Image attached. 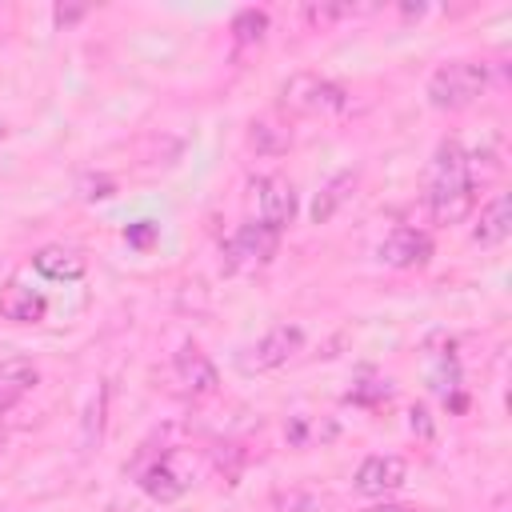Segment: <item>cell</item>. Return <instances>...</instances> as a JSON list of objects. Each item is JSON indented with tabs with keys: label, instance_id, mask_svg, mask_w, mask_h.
Masks as SVG:
<instances>
[{
	"label": "cell",
	"instance_id": "7",
	"mask_svg": "<svg viewBox=\"0 0 512 512\" xmlns=\"http://www.w3.org/2000/svg\"><path fill=\"white\" fill-rule=\"evenodd\" d=\"M252 188H256V208H260V224H268V228H288L292 220H296V188H292V180H284V176H260V180H252Z\"/></svg>",
	"mask_w": 512,
	"mask_h": 512
},
{
	"label": "cell",
	"instance_id": "19",
	"mask_svg": "<svg viewBox=\"0 0 512 512\" xmlns=\"http://www.w3.org/2000/svg\"><path fill=\"white\" fill-rule=\"evenodd\" d=\"M104 396H108V392L100 388V392H96V400H92V412H88V420H84V444L100 440V420H104L100 412H104Z\"/></svg>",
	"mask_w": 512,
	"mask_h": 512
},
{
	"label": "cell",
	"instance_id": "12",
	"mask_svg": "<svg viewBox=\"0 0 512 512\" xmlns=\"http://www.w3.org/2000/svg\"><path fill=\"white\" fill-rule=\"evenodd\" d=\"M508 232H512V200H508V192H496V196L480 208V220H476V228H472V240L484 244V248H492V244L508 240Z\"/></svg>",
	"mask_w": 512,
	"mask_h": 512
},
{
	"label": "cell",
	"instance_id": "10",
	"mask_svg": "<svg viewBox=\"0 0 512 512\" xmlns=\"http://www.w3.org/2000/svg\"><path fill=\"white\" fill-rule=\"evenodd\" d=\"M172 368H176V380L192 392V396H212L216 388H220V376H216V364L196 348V344H184L180 352H176V360H172Z\"/></svg>",
	"mask_w": 512,
	"mask_h": 512
},
{
	"label": "cell",
	"instance_id": "16",
	"mask_svg": "<svg viewBox=\"0 0 512 512\" xmlns=\"http://www.w3.org/2000/svg\"><path fill=\"white\" fill-rule=\"evenodd\" d=\"M248 148L260 152V156H284L292 148V132L284 124H276V120H252Z\"/></svg>",
	"mask_w": 512,
	"mask_h": 512
},
{
	"label": "cell",
	"instance_id": "22",
	"mask_svg": "<svg viewBox=\"0 0 512 512\" xmlns=\"http://www.w3.org/2000/svg\"><path fill=\"white\" fill-rule=\"evenodd\" d=\"M424 416H428V412H424V408L416 404V408H412V428H420V432L428 436V420H424Z\"/></svg>",
	"mask_w": 512,
	"mask_h": 512
},
{
	"label": "cell",
	"instance_id": "11",
	"mask_svg": "<svg viewBox=\"0 0 512 512\" xmlns=\"http://www.w3.org/2000/svg\"><path fill=\"white\" fill-rule=\"evenodd\" d=\"M0 316L12 324H40L48 316V300L24 284H4L0 288Z\"/></svg>",
	"mask_w": 512,
	"mask_h": 512
},
{
	"label": "cell",
	"instance_id": "21",
	"mask_svg": "<svg viewBox=\"0 0 512 512\" xmlns=\"http://www.w3.org/2000/svg\"><path fill=\"white\" fill-rule=\"evenodd\" d=\"M364 512H420V508H412V504H372Z\"/></svg>",
	"mask_w": 512,
	"mask_h": 512
},
{
	"label": "cell",
	"instance_id": "14",
	"mask_svg": "<svg viewBox=\"0 0 512 512\" xmlns=\"http://www.w3.org/2000/svg\"><path fill=\"white\" fill-rule=\"evenodd\" d=\"M40 380L36 364L24 356H4L0 360V404H12L16 396H24L32 384Z\"/></svg>",
	"mask_w": 512,
	"mask_h": 512
},
{
	"label": "cell",
	"instance_id": "3",
	"mask_svg": "<svg viewBox=\"0 0 512 512\" xmlns=\"http://www.w3.org/2000/svg\"><path fill=\"white\" fill-rule=\"evenodd\" d=\"M280 104L296 116H332V112L348 108V88L328 76H316V72H296L280 88Z\"/></svg>",
	"mask_w": 512,
	"mask_h": 512
},
{
	"label": "cell",
	"instance_id": "13",
	"mask_svg": "<svg viewBox=\"0 0 512 512\" xmlns=\"http://www.w3.org/2000/svg\"><path fill=\"white\" fill-rule=\"evenodd\" d=\"M32 268H36L40 276H48V280H80L84 268H88V260H84L76 248L48 244V248H40V252L32 256Z\"/></svg>",
	"mask_w": 512,
	"mask_h": 512
},
{
	"label": "cell",
	"instance_id": "18",
	"mask_svg": "<svg viewBox=\"0 0 512 512\" xmlns=\"http://www.w3.org/2000/svg\"><path fill=\"white\" fill-rule=\"evenodd\" d=\"M356 12H368V8H356V4H308L304 16L312 24H332V20H344V16H356Z\"/></svg>",
	"mask_w": 512,
	"mask_h": 512
},
{
	"label": "cell",
	"instance_id": "9",
	"mask_svg": "<svg viewBox=\"0 0 512 512\" xmlns=\"http://www.w3.org/2000/svg\"><path fill=\"white\" fill-rule=\"evenodd\" d=\"M376 252H380V260H384L388 268H420V264H428V256H432V240H428L424 232L400 224V228H392V232L380 240Z\"/></svg>",
	"mask_w": 512,
	"mask_h": 512
},
{
	"label": "cell",
	"instance_id": "2",
	"mask_svg": "<svg viewBox=\"0 0 512 512\" xmlns=\"http://www.w3.org/2000/svg\"><path fill=\"white\" fill-rule=\"evenodd\" d=\"M488 88V64H476V60H448L432 72L428 80V100L444 112H456V108H468L476 96H484Z\"/></svg>",
	"mask_w": 512,
	"mask_h": 512
},
{
	"label": "cell",
	"instance_id": "20",
	"mask_svg": "<svg viewBox=\"0 0 512 512\" xmlns=\"http://www.w3.org/2000/svg\"><path fill=\"white\" fill-rule=\"evenodd\" d=\"M80 16H84V8H56V24H72Z\"/></svg>",
	"mask_w": 512,
	"mask_h": 512
},
{
	"label": "cell",
	"instance_id": "6",
	"mask_svg": "<svg viewBox=\"0 0 512 512\" xmlns=\"http://www.w3.org/2000/svg\"><path fill=\"white\" fill-rule=\"evenodd\" d=\"M300 348H304V328H300V324H276V328H268V332L248 348L244 368H256V372L280 368V364H288Z\"/></svg>",
	"mask_w": 512,
	"mask_h": 512
},
{
	"label": "cell",
	"instance_id": "15",
	"mask_svg": "<svg viewBox=\"0 0 512 512\" xmlns=\"http://www.w3.org/2000/svg\"><path fill=\"white\" fill-rule=\"evenodd\" d=\"M352 188H356V172H340V176H332V180L316 192V200H312V220H316V224H328V220L336 216V208L352 196Z\"/></svg>",
	"mask_w": 512,
	"mask_h": 512
},
{
	"label": "cell",
	"instance_id": "4",
	"mask_svg": "<svg viewBox=\"0 0 512 512\" xmlns=\"http://www.w3.org/2000/svg\"><path fill=\"white\" fill-rule=\"evenodd\" d=\"M276 248H280V232L252 220V224H240L236 236L224 244V264L232 272H256V268L272 264Z\"/></svg>",
	"mask_w": 512,
	"mask_h": 512
},
{
	"label": "cell",
	"instance_id": "8",
	"mask_svg": "<svg viewBox=\"0 0 512 512\" xmlns=\"http://www.w3.org/2000/svg\"><path fill=\"white\" fill-rule=\"evenodd\" d=\"M404 480H408V464L392 452H376V456L360 460V468H356V492L360 496H388Z\"/></svg>",
	"mask_w": 512,
	"mask_h": 512
},
{
	"label": "cell",
	"instance_id": "5",
	"mask_svg": "<svg viewBox=\"0 0 512 512\" xmlns=\"http://www.w3.org/2000/svg\"><path fill=\"white\" fill-rule=\"evenodd\" d=\"M136 484H140L152 500L168 504V500H180V496L192 488V472L180 468V452H160V456H148V460L136 468Z\"/></svg>",
	"mask_w": 512,
	"mask_h": 512
},
{
	"label": "cell",
	"instance_id": "1",
	"mask_svg": "<svg viewBox=\"0 0 512 512\" xmlns=\"http://www.w3.org/2000/svg\"><path fill=\"white\" fill-rule=\"evenodd\" d=\"M428 208L436 224H460L476 208V176L472 156L460 140H440L436 156L428 164Z\"/></svg>",
	"mask_w": 512,
	"mask_h": 512
},
{
	"label": "cell",
	"instance_id": "17",
	"mask_svg": "<svg viewBox=\"0 0 512 512\" xmlns=\"http://www.w3.org/2000/svg\"><path fill=\"white\" fill-rule=\"evenodd\" d=\"M232 32H236V40H240V44H260V40H264V32H268V16H264V12H256V8H244V12H236Z\"/></svg>",
	"mask_w": 512,
	"mask_h": 512
}]
</instances>
